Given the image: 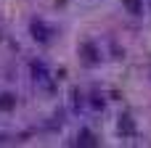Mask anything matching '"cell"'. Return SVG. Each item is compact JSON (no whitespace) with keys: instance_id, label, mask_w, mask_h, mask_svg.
Returning a JSON list of instances; mask_svg holds the SVG:
<instances>
[{"instance_id":"cell-4","label":"cell","mask_w":151,"mask_h":148,"mask_svg":"<svg viewBox=\"0 0 151 148\" xmlns=\"http://www.w3.org/2000/svg\"><path fill=\"white\" fill-rule=\"evenodd\" d=\"M29 74H32V79H35L37 85H42V82L50 77V71H48V64H45V61H40V58L29 61Z\"/></svg>"},{"instance_id":"cell-3","label":"cell","mask_w":151,"mask_h":148,"mask_svg":"<svg viewBox=\"0 0 151 148\" xmlns=\"http://www.w3.org/2000/svg\"><path fill=\"white\" fill-rule=\"evenodd\" d=\"M74 146L96 148V146H101V140H98V135H96L90 127H80V130H77V138H74Z\"/></svg>"},{"instance_id":"cell-8","label":"cell","mask_w":151,"mask_h":148,"mask_svg":"<svg viewBox=\"0 0 151 148\" xmlns=\"http://www.w3.org/2000/svg\"><path fill=\"white\" fill-rule=\"evenodd\" d=\"M104 106H106V101H104V93H90V109L93 111H104Z\"/></svg>"},{"instance_id":"cell-6","label":"cell","mask_w":151,"mask_h":148,"mask_svg":"<svg viewBox=\"0 0 151 148\" xmlns=\"http://www.w3.org/2000/svg\"><path fill=\"white\" fill-rule=\"evenodd\" d=\"M122 5H125V11L130 16H143V11H146L143 0H122Z\"/></svg>"},{"instance_id":"cell-5","label":"cell","mask_w":151,"mask_h":148,"mask_svg":"<svg viewBox=\"0 0 151 148\" xmlns=\"http://www.w3.org/2000/svg\"><path fill=\"white\" fill-rule=\"evenodd\" d=\"M19 109V95L13 90H3L0 93V114H13Z\"/></svg>"},{"instance_id":"cell-2","label":"cell","mask_w":151,"mask_h":148,"mask_svg":"<svg viewBox=\"0 0 151 148\" xmlns=\"http://www.w3.org/2000/svg\"><path fill=\"white\" fill-rule=\"evenodd\" d=\"M77 53H80L82 66H88V69L101 66V61H104V53H101V48H98V42H96V40H85V42L77 48Z\"/></svg>"},{"instance_id":"cell-1","label":"cell","mask_w":151,"mask_h":148,"mask_svg":"<svg viewBox=\"0 0 151 148\" xmlns=\"http://www.w3.org/2000/svg\"><path fill=\"white\" fill-rule=\"evenodd\" d=\"M29 37H32L37 45H50L53 37H56V29H53L45 19H32V21H29Z\"/></svg>"},{"instance_id":"cell-7","label":"cell","mask_w":151,"mask_h":148,"mask_svg":"<svg viewBox=\"0 0 151 148\" xmlns=\"http://www.w3.org/2000/svg\"><path fill=\"white\" fill-rule=\"evenodd\" d=\"M117 127H119V132H122V135H135V122H133L130 117H122Z\"/></svg>"}]
</instances>
